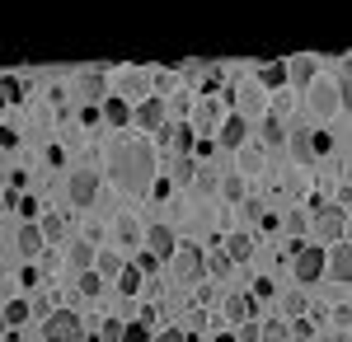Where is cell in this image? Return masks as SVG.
<instances>
[{
	"mask_svg": "<svg viewBox=\"0 0 352 342\" xmlns=\"http://www.w3.org/2000/svg\"><path fill=\"white\" fill-rule=\"evenodd\" d=\"M113 183L122 187L127 197H146L155 187V146L151 141H122L113 155Z\"/></svg>",
	"mask_w": 352,
	"mask_h": 342,
	"instance_id": "cell-1",
	"label": "cell"
},
{
	"mask_svg": "<svg viewBox=\"0 0 352 342\" xmlns=\"http://www.w3.org/2000/svg\"><path fill=\"white\" fill-rule=\"evenodd\" d=\"M169 277H174L179 286L202 282V277H207V258H202V249H197V244H179L174 258H169Z\"/></svg>",
	"mask_w": 352,
	"mask_h": 342,
	"instance_id": "cell-2",
	"label": "cell"
},
{
	"mask_svg": "<svg viewBox=\"0 0 352 342\" xmlns=\"http://www.w3.org/2000/svg\"><path fill=\"white\" fill-rule=\"evenodd\" d=\"M43 342H85V323L76 310H52L43 319Z\"/></svg>",
	"mask_w": 352,
	"mask_h": 342,
	"instance_id": "cell-3",
	"label": "cell"
},
{
	"mask_svg": "<svg viewBox=\"0 0 352 342\" xmlns=\"http://www.w3.org/2000/svg\"><path fill=\"white\" fill-rule=\"evenodd\" d=\"M292 277H296L300 286H315L324 277V244H305L296 258H292Z\"/></svg>",
	"mask_w": 352,
	"mask_h": 342,
	"instance_id": "cell-4",
	"label": "cell"
},
{
	"mask_svg": "<svg viewBox=\"0 0 352 342\" xmlns=\"http://www.w3.org/2000/svg\"><path fill=\"white\" fill-rule=\"evenodd\" d=\"M315 230H320V239H329V244H343L348 239V207H320L315 211Z\"/></svg>",
	"mask_w": 352,
	"mask_h": 342,
	"instance_id": "cell-5",
	"label": "cell"
},
{
	"mask_svg": "<svg viewBox=\"0 0 352 342\" xmlns=\"http://www.w3.org/2000/svg\"><path fill=\"white\" fill-rule=\"evenodd\" d=\"M66 197H71L76 207H89V202L99 197V174H94V169H76V174L66 179Z\"/></svg>",
	"mask_w": 352,
	"mask_h": 342,
	"instance_id": "cell-6",
	"label": "cell"
},
{
	"mask_svg": "<svg viewBox=\"0 0 352 342\" xmlns=\"http://www.w3.org/2000/svg\"><path fill=\"white\" fill-rule=\"evenodd\" d=\"M132 122L141 127V132H160V127H164V99H160V94L141 99V104L132 108Z\"/></svg>",
	"mask_w": 352,
	"mask_h": 342,
	"instance_id": "cell-7",
	"label": "cell"
},
{
	"mask_svg": "<svg viewBox=\"0 0 352 342\" xmlns=\"http://www.w3.org/2000/svg\"><path fill=\"white\" fill-rule=\"evenodd\" d=\"M310 108H315L320 117L338 113V108H343V99H338V84H329V80H315V84H310Z\"/></svg>",
	"mask_w": 352,
	"mask_h": 342,
	"instance_id": "cell-8",
	"label": "cell"
},
{
	"mask_svg": "<svg viewBox=\"0 0 352 342\" xmlns=\"http://www.w3.org/2000/svg\"><path fill=\"white\" fill-rule=\"evenodd\" d=\"M324 267H329V277L338 282V286H348V277H352V249L348 244H333L324 253Z\"/></svg>",
	"mask_w": 352,
	"mask_h": 342,
	"instance_id": "cell-9",
	"label": "cell"
},
{
	"mask_svg": "<svg viewBox=\"0 0 352 342\" xmlns=\"http://www.w3.org/2000/svg\"><path fill=\"white\" fill-rule=\"evenodd\" d=\"M155 136H160L164 146H169V155H188V150H192V127H188V122H174V127L164 122Z\"/></svg>",
	"mask_w": 352,
	"mask_h": 342,
	"instance_id": "cell-10",
	"label": "cell"
},
{
	"mask_svg": "<svg viewBox=\"0 0 352 342\" xmlns=\"http://www.w3.org/2000/svg\"><path fill=\"white\" fill-rule=\"evenodd\" d=\"M244 141H249V117H240V113L226 117V122H221V146H226V150H244Z\"/></svg>",
	"mask_w": 352,
	"mask_h": 342,
	"instance_id": "cell-11",
	"label": "cell"
},
{
	"mask_svg": "<svg viewBox=\"0 0 352 342\" xmlns=\"http://www.w3.org/2000/svg\"><path fill=\"white\" fill-rule=\"evenodd\" d=\"M146 244H151V253L164 258V263H169V258H174V249H179V239H174L169 225H151V230H146Z\"/></svg>",
	"mask_w": 352,
	"mask_h": 342,
	"instance_id": "cell-12",
	"label": "cell"
},
{
	"mask_svg": "<svg viewBox=\"0 0 352 342\" xmlns=\"http://www.w3.org/2000/svg\"><path fill=\"white\" fill-rule=\"evenodd\" d=\"M287 80L315 84V80H320V61H315V56H292V61H287Z\"/></svg>",
	"mask_w": 352,
	"mask_h": 342,
	"instance_id": "cell-13",
	"label": "cell"
},
{
	"mask_svg": "<svg viewBox=\"0 0 352 342\" xmlns=\"http://www.w3.org/2000/svg\"><path fill=\"white\" fill-rule=\"evenodd\" d=\"M258 84H268V89H287V61H258Z\"/></svg>",
	"mask_w": 352,
	"mask_h": 342,
	"instance_id": "cell-14",
	"label": "cell"
},
{
	"mask_svg": "<svg viewBox=\"0 0 352 342\" xmlns=\"http://www.w3.org/2000/svg\"><path fill=\"white\" fill-rule=\"evenodd\" d=\"M104 122L127 127V122H132V104H127V99H118V94H109V99H104Z\"/></svg>",
	"mask_w": 352,
	"mask_h": 342,
	"instance_id": "cell-15",
	"label": "cell"
},
{
	"mask_svg": "<svg viewBox=\"0 0 352 342\" xmlns=\"http://www.w3.org/2000/svg\"><path fill=\"white\" fill-rule=\"evenodd\" d=\"M226 319H230V323H249V319H254V295H240V290H235V295L226 300Z\"/></svg>",
	"mask_w": 352,
	"mask_h": 342,
	"instance_id": "cell-16",
	"label": "cell"
},
{
	"mask_svg": "<svg viewBox=\"0 0 352 342\" xmlns=\"http://www.w3.org/2000/svg\"><path fill=\"white\" fill-rule=\"evenodd\" d=\"M24 94H28V84H24L19 76H0V108L24 104Z\"/></svg>",
	"mask_w": 352,
	"mask_h": 342,
	"instance_id": "cell-17",
	"label": "cell"
},
{
	"mask_svg": "<svg viewBox=\"0 0 352 342\" xmlns=\"http://www.w3.org/2000/svg\"><path fill=\"white\" fill-rule=\"evenodd\" d=\"M80 94L89 99V104H99V99L109 94V80H104V71H85V76H80Z\"/></svg>",
	"mask_w": 352,
	"mask_h": 342,
	"instance_id": "cell-18",
	"label": "cell"
},
{
	"mask_svg": "<svg viewBox=\"0 0 352 342\" xmlns=\"http://www.w3.org/2000/svg\"><path fill=\"white\" fill-rule=\"evenodd\" d=\"M122 258H118V253H104V249H99V253H94V267H89V272H94V277H99V282H109V277H118V272H122Z\"/></svg>",
	"mask_w": 352,
	"mask_h": 342,
	"instance_id": "cell-19",
	"label": "cell"
},
{
	"mask_svg": "<svg viewBox=\"0 0 352 342\" xmlns=\"http://www.w3.org/2000/svg\"><path fill=\"white\" fill-rule=\"evenodd\" d=\"M38 249H43V230H38L33 220H24V225H19V253H24V258H33Z\"/></svg>",
	"mask_w": 352,
	"mask_h": 342,
	"instance_id": "cell-20",
	"label": "cell"
},
{
	"mask_svg": "<svg viewBox=\"0 0 352 342\" xmlns=\"http://www.w3.org/2000/svg\"><path fill=\"white\" fill-rule=\"evenodd\" d=\"M249 253H254V239L249 235H230L226 239V258H230V263H249Z\"/></svg>",
	"mask_w": 352,
	"mask_h": 342,
	"instance_id": "cell-21",
	"label": "cell"
},
{
	"mask_svg": "<svg viewBox=\"0 0 352 342\" xmlns=\"http://www.w3.org/2000/svg\"><path fill=\"white\" fill-rule=\"evenodd\" d=\"M258 342H292V323H287V319L263 323V328H258Z\"/></svg>",
	"mask_w": 352,
	"mask_h": 342,
	"instance_id": "cell-22",
	"label": "cell"
},
{
	"mask_svg": "<svg viewBox=\"0 0 352 342\" xmlns=\"http://www.w3.org/2000/svg\"><path fill=\"white\" fill-rule=\"evenodd\" d=\"M71 267H76V272H89V267H94V244H89V239L71 244Z\"/></svg>",
	"mask_w": 352,
	"mask_h": 342,
	"instance_id": "cell-23",
	"label": "cell"
},
{
	"mask_svg": "<svg viewBox=\"0 0 352 342\" xmlns=\"http://www.w3.org/2000/svg\"><path fill=\"white\" fill-rule=\"evenodd\" d=\"M0 323H5V328L28 323V300H10V305H5V315H0Z\"/></svg>",
	"mask_w": 352,
	"mask_h": 342,
	"instance_id": "cell-24",
	"label": "cell"
},
{
	"mask_svg": "<svg viewBox=\"0 0 352 342\" xmlns=\"http://www.w3.org/2000/svg\"><path fill=\"white\" fill-rule=\"evenodd\" d=\"M118 290H122V295H136V290H141V267H122V272H118Z\"/></svg>",
	"mask_w": 352,
	"mask_h": 342,
	"instance_id": "cell-25",
	"label": "cell"
},
{
	"mask_svg": "<svg viewBox=\"0 0 352 342\" xmlns=\"http://www.w3.org/2000/svg\"><path fill=\"white\" fill-rule=\"evenodd\" d=\"M122 338V319H104V323H99V333H94V338H89V333H85V342H118Z\"/></svg>",
	"mask_w": 352,
	"mask_h": 342,
	"instance_id": "cell-26",
	"label": "cell"
},
{
	"mask_svg": "<svg viewBox=\"0 0 352 342\" xmlns=\"http://www.w3.org/2000/svg\"><path fill=\"white\" fill-rule=\"evenodd\" d=\"M38 230H43V244H47V239H61V230H66V216H43V220H38Z\"/></svg>",
	"mask_w": 352,
	"mask_h": 342,
	"instance_id": "cell-27",
	"label": "cell"
},
{
	"mask_svg": "<svg viewBox=\"0 0 352 342\" xmlns=\"http://www.w3.org/2000/svg\"><path fill=\"white\" fill-rule=\"evenodd\" d=\"M192 174H197L192 155H174V183H192Z\"/></svg>",
	"mask_w": 352,
	"mask_h": 342,
	"instance_id": "cell-28",
	"label": "cell"
},
{
	"mask_svg": "<svg viewBox=\"0 0 352 342\" xmlns=\"http://www.w3.org/2000/svg\"><path fill=\"white\" fill-rule=\"evenodd\" d=\"M263 146H287V127H282L277 117H268V122H263Z\"/></svg>",
	"mask_w": 352,
	"mask_h": 342,
	"instance_id": "cell-29",
	"label": "cell"
},
{
	"mask_svg": "<svg viewBox=\"0 0 352 342\" xmlns=\"http://www.w3.org/2000/svg\"><path fill=\"white\" fill-rule=\"evenodd\" d=\"M305 230H310V216H305V211H287V235L300 239Z\"/></svg>",
	"mask_w": 352,
	"mask_h": 342,
	"instance_id": "cell-30",
	"label": "cell"
},
{
	"mask_svg": "<svg viewBox=\"0 0 352 342\" xmlns=\"http://www.w3.org/2000/svg\"><path fill=\"white\" fill-rule=\"evenodd\" d=\"M80 295L85 300H99V295H104V282H99L94 272H80Z\"/></svg>",
	"mask_w": 352,
	"mask_h": 342,
	"instance_id": "cell-31",
	"label": "cell"
},
{
	"mask_svg": "<svg viewBox=\"0 0 352 342\" xmlns=\"http://www.w3.org/2000/svg\"><path fill=\"white\" fill-rule=\"evenodd\" d=\"M118 342H151V328H146L141 319H136V323H122V338Z\"/></svg>",
	"mask_w": 352,
	"mask_h": 342,
	"instance_id": "cell-32",
	"label": "cell"
},
{
	"mask_svg": "<svg viewBox=\"0 0 352 342\" xmlns=\"http://www.w3.org/2000/svg\"><path fill=\"white\" fill-rule=\"evenodd\" d=\"M329 150H333V136H329V132H310V159L329 155Z\"/></svg>",
	"mask_w": 352,
	"mask_h": 342,
	"instance_id": "cell-33",
	"label": "cell"
},
{
	"mask_svg": "<svg viewBox=\"0 0 352 342\" xmlns=\"http://www.w3.org/2000/svg\"><path fill=\"white\" fill-rule=\"evenodd\" d=\"M292 155L310 159V132H292Z\"/></svg>",
	"mask_w": 352,
	"mask_h": 342,
	"instance_id": "cell-34",
	"label": "cell"
},
{
	"mask_svg": "<svg viewBox=\"0 0 352 342\" xmlns=\"http://www.w3.org/2000/svg\"><path fill=\"white\" fill-rule=\"evenodd\" d=\"M240 169L244 174H258V169H263V155H258V150H240Z\"/></svg>",
	"mask_w": 352,
	"mask_h": 342,
	"instance_id": "cell-35",
	"label": "cell"
},
{
	"mask_svg": "<svg viewBox=\"0 0 352 342\" xmlns=\"http://www.w3.org/2000/svg\"><path fill=\"white\" fill-rule=\"evenodd\" d=\"M305 315V295L300 290H287V319H300Z\"/></svg>",
	"mask_w": 352,
	"mask_h": 342,
	"instance_id": "cell-36",
	"label": "cell"
},
{
	"mask_svg": "<svg viewBox=\"0 0 352 342\" xmlns=\"http://www.w3.org/2000/svg\"><path fill=\"white\" fill-rule=\"evenodd\" d=\"M221 192H226V197H230V202H240V197H244V183H240V179H221Z\"/></svg>",
	"mask_w": 352,
	"mask_h": 342,
	"instance_id": "cell-37",
	"label": "cell"
},
{
	"mask_svg": "<svg viewBox=\"0 0 352 342\" xmlns=\"http://www.w3.org/2000/svg\"><path fill=\"white\" fill-rule=\"evenodd\" d=\"M14 211H24V220H28V216H38V197H28V192H24V197H14Z\"/></svg>",
	"mask_w": 352,
	"mask_h": 342,
	"instance_id": "cell-38",
	"label": "cell"
},
{
	"mask_svg": "<svg viewBox=\"0 0 352 342\" xmlns=\"http://www.w3.org/2000/svg\"><path fill=\"white\" fill-rule=\"evenodd\" d=\"M192 183H197V192H212V187H217V174L202 169V174H192Z\"/></svg>",
	"mask_w": 352,
	"mask_h": 342,
	"instance_id": "cell-39",
	"label": "cell"
},
{
	"mask_svg": "<svg viewBox=\"0 0 352 342\" xmlns=\"http://www.w3.org/2000/svg\"><path fill=\"white\" fill-rule=\"evenodd\" d=\"M217 117H221V108H217V104H207L202 113H197V122H202V127H217Z\"/></svg>",
	"mask_w": 352,
	"mask_h": 342,
	"instance_id": "cell-40",
	"label": "cell"
},
{
	"mask_svg": "<svg viewBox=\"0 0 352 342\" xmlns=\"http://www.w3.org/2000/svg\"><path fill=\"white\" fill-rule=\"evenodd\" d=\"M151 342H188V333L184 328H164L160 338H151Z\"/></svg>",
	"mask_w": 352,
	"mask_h": 342,
	"instance_id": "cell-41",
	"label": "cell"
},
{
	"mask_svg": "<svg viewBox=\"0 0 352 342\" xmlns=\"http://www.w3.org/2000/svg\"><path fill=\"white\" fill-rule=\"evenodd\" d=\"M235 342H258V323H240V338Z\"/></svg>",
	"mask_w": 352,
	"mask_h": 342,
	"instance_id": "cell-42",
	"label": "cell"
},
{
	"mask_svg": "<svg viewBox=\"0 0 352 342\" xmlns=\"http://www.w3.org/2000/svg\"><path fill=\"white\" fill-rule=\"evenodd\" d=\"M14 146H19V136L10 132V127H0V150H14Z\"/></svg>",
	"mask_w": 352,
	"mask_h": 342,
	"instance_id": "cell-43",
	"label": "cell"
},
{
	"mask_svg": "<svg viewBox=\"0 0 352 342\" xmlns=\"http://www.w3.org/2000/svg\"><path fill=\"white\" fill-rule=\"evenodd\" d=\"M272 108H277V113H272V117H277V122H282V113H292V94H277V104H272Z\"/></svg>",
	"mask_w": 352,
	"mask_h": 342,
	"instance_id": "cell-44",
	"label": "cell"
},
{
	"mask_svg": "<svg viewBox=\"0 0 352 342\" xmlns=\"http://www.w3.org/2000/svg\"><path fill=\"white\" fill-rule=\"evenodd\" d=\"M80 122H85V127H94V122H99V108L85 104V108H80Z\"/></svg>",
	"mask_w": 352,
	"mask_h": 342,
	"instance_id": "cell-45",
	"label": "cell"
},
{
	"mask_svg": "<svg viewBox=\"0 0 352 342\" xmlns=\"http://www.w3.org/2000/svg\"><path fill=\"white\" fill-rule=\"evenodd\" d=\"M226 272H230V258H221V253H217V258H212V277H226Z\"/></svg>",
	"mask_w": 352,
	"mask_h": 342,
	"instance_id": "cell-46",
	"label": "cell"
},
{
	"mask_svg": "<svg viewBox=\"0 0 352 342\" xmlns=\"http://www.w3.org/2000/svg\"><path fill=\"white\" fill-rule=\"evenodd\" d=\"M244 216H254V220H263L268 211H263V202H244Z\"/></svg>",
	"mask_w": 352,
	"mask_h": 342,
	"instance_id": "cell-47",
	"label": "cell"
},
{
	"mask_svg": "<svg viewBox=\"0 0 352 342\" xmlns=\"http://www.w3.org/2000/svg\"><path fill=\"white\" fill-rule=\"evenodd\" d=\"M268 295H272V282H268V277H263V282L254 286V300H268Z\"/></svg>",
	"mask_w": 352,
	"mask_h": 342,
	"instance_id": "cell-48",
	"label": "cell"
},
{
	"mask_svg": "<svg viewBox=\"0 0 352 342\" xmlns=\"http://www.w3.org/2000/svg\"><path fill=\"white\" fill-rule=\"evenodd\" d=\"M5 207H14V192H0V211Z\"/></svg>",
	"mask_w": 352,
	"mask_h": 342,
	"instance_id": "cell-49",
	"label": "cell"
},
{
	"mask_svg": "<svg viewBox=\"0 0 352 342\" xmlns=\"http://www.w3.org/2000/svg\"><path fill=\"white\" fill-rule=\"evenodd\" d=\"M212 342H235V333H217V338H212Z\"/></svg>",
	"mask_w": 352,
	"mask_h": 342,
	"instance_id": "cell-50",
	"label": "cell"
}]
</instances>
